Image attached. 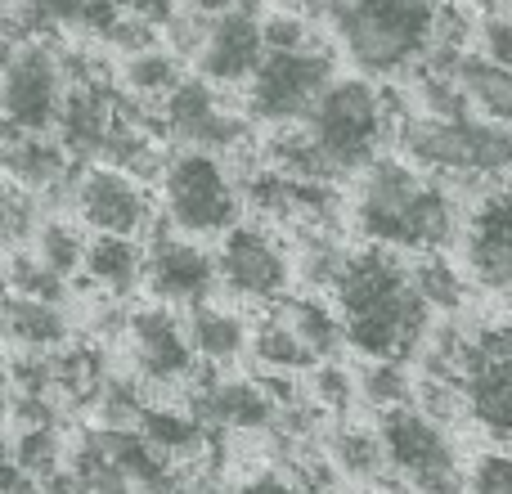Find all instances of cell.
Segmentation results:
<instances>
[{
    "mask_svg": "<svg viewBox=\"0 0 512 494\" xmlns=\"http://www.w3.org/2000/svg\"><path fill=\"white\" fill-rule=\"evenodd\" d=\"M333 306L342 315L346 346L364 360H414L432 333V301L414 279V256L391 247H360L346 256V270L333 288Z\"/></svg>",
    "mask_w": 512,
    "mask_h": 494,
    "instance_id": "obj_1",
    "label": "cell"
},
{
    "mask_svg": "<svg viewBox=\"0 0 512 494\" xmlns=\"http://www.w3.org/2000/svg\"><path fill=\"white\" fill-rule=\"evenodd\" d=\"M351 221L360 239L405 256L445 252L463 234L450 185L409 158H378L360 171L351 194Z\"/></svg>",
    "mask_w": 512,
    "mask_h": 494,
    "instance_id": "obj_2",
    "label": "cell"
},
{
    "mask_svg": "<svg viewBox=\"0 0 512 494\" xmlns=\"http://www.w3.org/2000/svg\"><path fill=\"white\" fill-rule=\"evenodd\" d=\"M441 9L445 0H346L328 23L355 72L400 77L432 59Z\"/></svg>",
    "mask_w": 512,
    "mask_h": 494,
    "instance_id": "obj_3",
    "label": "cell"
},
{
    "mask_svg": "<svg viewBox=\"0 0 512 494\" xmlns=\"http://www.w3.org/2000/svg\"><path fill=\"white\" fill-rule=\"evenodd\" d=\"M400 117L405 113L396 108L391 90L373 86L369 77H337L310 108L301 131L315 144L328 180H346L382 158V144L396 140Z\"/></svg>",
    "mask_w": 512,
    "mask_h": 494,
    "instance_id": "obj_4",
    "label": "cell"
},
{
    "mask_svg": "<svg viewBox=\"0 0 512 494\" xmlns=\"http://www.w3.org/2000/svg\"><path fill=\"white\" fill-rule=\"evenodd\" d=\"M400 158L441 176L445 185H490L512 171V126L495 117L405 113L396 126Z\"/></svg>",
    "mask_w": 512,
    "mask_h": 494,
    "instance_id": "obj_5",
    "label": "cell"
},
{
    "mask_svg": "<svg viewBox=\"0 0 512 494\" xmlns=\"http://www.w3.org/2000/svg\"><path fill=\"white\" fill-rule=\"evenodd\" d=\"M239 203V180L230 176V167L216 153H171L167 176H162V207H167L171 230L189 234V239H221L239 225Z\"/></svg>",
    "mask_w": 512,
    "mask_h": 494,
    "instance_id": "obj_6",
    "label": "cell"
},
{
    "mask_svg": "<svg viewBox=\"0 0 512 494\" xmlns=\"http://www.w3.org/2000/svg\"><path fill=\"white\" fill-rule=\"evenodd\" d=\"M378 436L387 450L391 477L409 494H468V472L450 441V427L436 423L418 405L387 409L378 418Z\"/></svg>",
    "mask_w": 512,
    "mask_h": 494,
    "instance_id": "obj_7",
    "label": "cell"
},
{
    "mask_svg": "<svg viewBox=\"0 0 512 494\" xmlns=\"http://www.w3.org/2000/svg\"><path fill=\"white\" fill-rule=\"evenodd\" d=\"M68 90V63L41 36H23L0 54V122L23 131H50L63 117Z\"/></svg>",
    "mask_w": 512,
    "mask_h": 494,
    "instance_id": "obj_8",
    "label": "cell"
},
{
    "mask_svg": "<svg viewBox=\"0 0 512 494\" xmlns=\"http://www.w3.org/2000/svg\"><path fill=\"white\" fill-rule=\"evenodd\" d=\"M333 81H337L333 54H328L324 45H319V50H265L261 68H256L252 81L243 86L248 117L274 126V131L301 126Z\"/></svg>",
    "mask_w": 512,
    "mask_h": 494,
    "instance_id": "obj_9",
    "label": "cell"
},
{
    "mask_svg": "<svg viewBox=\"0 0 512 494\" xmlns=\"http://www.w3.org/2000/svg\"><path fill=\"white\" fill-rule=\"evenodd\" d=\"M459 387L468 400V423H477L490 441L512 445V319L468 328Z\"/></svg>",
    "mask_w": 512,
    "mask_h": 494,
    "instance_id": "obj_10",
    "label": "cell"
},
{
    "mask_svg": "<svg viewBox=\"0 0 512 494\" xmlns=\"http://www.w3.org/2000/svg\"><path fill=\"white\" fill-rule=\"evenodd\" d=\"M216 270H221V288L248 306H279L297 279V261H292L288 243L270 225L256 221H239L230 234H221Z\"/></svg>",
    "mask_w": 512,
    "mask_h": 494,
    "instance_id": "obj_11",
    "label": "cell"
},
{
    "mask_svg": "<svg viewBox=\"0 0 512 494\" xmlns=\"http://www.w3.org/2000/svg\"><path fill=\"white\" fill-rule=\"evenodd\" d=\"M153 108H158V131L180 149H203L225 158V153L248 144V117L234 113L221 99V86L203 77H185Z\"/></svg>",
    "mask_w": 512,
    "mask_h": 494,
    "instance_id": "obj_12",
    "label": "cell"
},
{
    "mask_svg": "<svg viewBox=\"0 0 512 494\" xmlns=\"http://www.w3.org/2000/svg\"><path fill=\"white\" fill-rule=\"evenodd\" d=\"M144 288L162 306H203L216 288H221V270H216V252H207L203 239L171 230H153L149 247H144Z\"/></svg>",
    "mask_w": 512,
    "mask_h": 494,
    "instance_id": "obj_13",
    "label": "cell"
},
{
    "mask_svg": "<svg viewBox=\"0 0 512 494\" xmlns=\"http://www.w3.org/2000/svg\"><path fill=\"white\" fill-rule=\"evenodd\" d=\"M463 270L481 292L512 306V185H490L463 216Z\"/></svg>",
    "mask_w": 512,
    "mask_h": 494,
    "instance_id": "obj_14",
    "label": "cell"
},
{
    "mask_svg": "<svg viewBox=\"0 0 512 494\" xmlns=\"http://www.w3.org/2000/svg\"><path fill=\"white\" fill-rule=\"evenodd\" d=\"M126 342H131V364L135 378L149 382V387H180V382L198 378V351L189 324L176 319V306H140L126 319Z\"/></svg>",
    "mask_w": 512,
    "mask_h": 494,
    "instance_id": "obj_15",
    "label": "cell"
},
{
    "mask_svg": "<svg viewBox=\"0 0 512 494\" xmlns=\"http://www.w3.org/2000/svg\"><path fill=\"white\" fill-rule=\"evenodd\" d=\"M72 207L77 216L90 225L95 234H126V239H144L158 221V207H153V194L144 180L126 176V171L99 167L81 171L77 185H72Z\"/></svg>",
    "mask_w": 512,
    "mask_h": 494,
    "instance_id": "obj_16",
    "label": "cell"
},
{
    "mask_svg": "<svg viewBox=\"0 0 512 494\" xmlns=\"http://www.w3.org/2000/svg\"><path fill=\"white\" fill-rule=\"evenodd\" d=\"M265 18L256 14L243 0H230L225 9H216L207 23L203 50L194 54V68L203 81L230 90V86H248L252 72L265 59Z\"/></svg>",
    "mask_w": 512,
    "mask_h": 494,
    "instance_id": "obj_17",
    "label": "cell"
},
{
    "mask_svg": "<svg viewBox=\"0 0 512 494\" xmlns=\"http://www.w3.org/2000/svg\"><path fill=\"white\" fill-rule=\"evenodd\" d=\"M131 117H135L131 104H126L108 81H99V77L72 81L68 104H63V117H59V144L72 158L104 162L108 144L122 135V126L131 122Z\"/></svg>",
    "mask_w": 512,
    "mask_h": 494,
    "instance_id": "obj_18",
    "label": "cell"
},
{
    "mask_svg": "<svg viewBox=\"0 0 512 494\" xmlns=\"http://www.w3.org/2000/svg\"><path fill=\"white\" fill-rule=\"evenodd\" d=\"M189 409L212 432H270L279 423V400L252 378H194Z\"/></svg>",
    "mask_w": 512,
    "mask_h": 494,
    "instance_id": "obj_19",
    "label": "cell"
},
{
    "mask_svg": "<svg viewBox=\"0 0 512 494\" xmlns=\"http://www.w3.org/2000/svg\"><path fill=\"white\" fill-rule=\"evenodd\" d=\"M72 153L63 144L45 140V131H23V126L0 122V171L14 185H23L27 194L54 198L59 189L77 185L72 180Z\"/></svg>",
    "mask_w": 512,
    "mask_h": 494,
    "instance_id": "obj_20",
    "label": "cell"
},
{
    "mask_svg": "<svg viewBox=\"0 0 512 494\" xmlns=\"http://www.w3.org/2000/svg\"><path fill=\"white\" fill-rule=\"evenodd\" d=\"M0 333L18 351H54L68 342V315L50 297H27V292H5L0 297Z\"/></svg>",
    "mask_w": 512,
    "mask_h": 494,
    "instance_id": "obj_21",
    "label": "cell"
},
{
    "mask_svg": "<svg viewBox=\"0 0 512 494\" xmlns=\"http://www.w3.org/2000/svg\"><path fill=\"white\" fill-rule=\"evenodd\" d=\"M185 324H189V337H194L198 360L212 364V369H225V364H234L243 351H252V324L239 310L203 301V306L189 310Z\"/></svg>",
    "mask_w": 512,
    "mask_h": 494,
    "instance_id": "obj_22",
    "label": "cell"
},
{
    "mask_svg": "<svg viewBox=\"0 0 512 494\" xmlns=\"http://www.w3.org/2000/svg\"><path fill=\"white\" fill-rule=\"evenodd\" d=\"M81 274L95 288H104V297H126L144 283V243L126 239V234H95L86 247Z\"/></svg>",
    "mask_w": 512,
    "mask_h": 494,
    "instance_id": "obj_23",
    "label": "cell"
},
{
    "mask_svg": "<svg viewBox=\"0 0 512 494\" xmlns=\"http://www.w3.org/2000/svg\"><path fill=\"white\" fill-rule=\"evenodd\" d=\"M140 436L167 463H185V459H203L207 454V436H212V427H207L194 409L149 405V414H144V423H140Z\"/></svg>",
    "mask_w": 512,
    "mask_h": 494,
    "instance_id": "obj_24",
    "label": "cell"
},
{
    "mask_svg": "<svg viewBox=\"0 0 512 494\" xmlns=\"http://www.w3.org/2000/svg\"><path fill=\"white\" fill-rule=\"evenodd\" d=\"M454 72H459L463 90H468L472 108H477L481 117H495V122L512 126V68L495 63L481 50L477 54L463 50L459 59H454Z\"/></svg>",
    "mask_w": 512,
    "mask_h": 494,
    "instance_id": "obj_25",
    "label": "cell"
},
{
    "mask_svg": "<svg viewBox=\"0 0 512 494\" xmlns=\"http://www.w3.org/2000/svg\"><path fill=\"white\" fill-rule=\"evenodd\" d=\"M274 310L288 319V328L310 346V355H315L319 364L333 360V355H342L346 328H342L337 306H328V301H319V297H292V292H288V297H283Z\"/></svg>",
    "mask_w": 512,
    "mask_h": 494,
    "instance_id": "obj_26",
    "label": "cell"
},
{
    "mask_svg": "<svg viewBox=\"0 0 512 494\" xmlns=\"http://www.w3.org/2000/svg\"><path fill=\"white\" fill-rule=\"evenodd\" d=\"M252 360L261 364V373H288V378L292 373H310L319 364L279 310H270L265 319L252 324Z\"/></svg>",
    "mask_w": 512,
    "mask_h": 494,
    "instance_id": "obj_27",
    "label": "cell"
},
{
    "mask_svg": "<svg viewBox=\"0 0 512 494\" xmlns=\"http://www.w3.org/2000/svg\"><path fill=\"white\" fill-rule=\"evenodd\" d=\"M328 463H333L342 477L351 481H387L391 477V463L387 450H382V436L378 427H337L328 436Z\"/></svg>",
    "mask_w": 512,
    "mask_h": 494,
    "instance_id": "obj_28",
    "label": "cell"
},
{
    "mask_svg": "<svg viewBox=\"0 0 512 494\" xmlns=\"http://www.w3.org/2000/svg\"><path fill=\"white\" fill-rule=\"evenodd\" d=\"M180 81H185V72H180V54L162 50V45L126 54V63H122V86L131 90L135 99H149V104H162Z\"/></svg>",
    "mask_w": 512,
    "mask_h": 494,
    "instance_id": "obj_29",
    "label": "cell"
},
{
    "mask_svg": "<svg viewBox=\"0 0 512 494\" xmlns=\"http://www.w3.org/2000/svg\"><path fill=\"white\" fill-rule=\"evenodd\" d=\"M346 256H351V247H342V239H337L333 230H301L292 261H297V279L306 283V288L333 292L346 270Z\"/></svg>",
    "mask_w": 512,
    "mask_h": 494,
    "instance_id": "obj_30",
    "label": "cell"
},
{
    "mask_svg": "<svg viewBox=\"0 0 512 494\" xmlns=\"http://www.w3.org/2000/svg\"><path fill=\"white\" fill-rule=\"evenodd\" d=\"M86 247H90V239L81 234V225L77 221H63V216L41 221V225H36V234H32V256L41 265H50L59 279L81 274V265H86Z\"/></svg>",
    "mask_w": 512,
    "mask_h": 494,
    "instance_id": "obj_31",
    "label": "cell"
},
{
    "mask_svg": "<svg viewBox=\"0 0 512 494\" xmlns=\"http://www.w3.org/2000/svg\"><path fill=\"white\" fill-rule=\"evenodd\" d=\"M414 279L423 288V297L432 301L436 315H454L463 306V297H468V270H459L445 252L414 256Z\"/></svg>",
    "mask_w": 512,
    "mask_h": 494,
    "instance_id": "obj_32",
    "label": "cell"
},
{
    "mask_svg": "<svg viewBox=\"0 0 512 494\" xmlns=\"http://www.w3.org/2000/svg\"><path fill=\"white\" fill-rule=\"evenodd\" d=\"M355 382H360V400L373 405L378 414L400 409V405H414V373H409L400 360H369L360 373H355Z\"/></svg>",
    "mask_w": 512,
    "mask_h": 494,
    "instance_id": "obj_33",
    "label": "cell"
},
{
    "mask_svg": "<svg viewBox=\"0 0 512 494\" xmlns=\"http://www.w3.org/2000/svg\"><path fill=\"white\" fill-rule=\"evenodd\" d=\"M95 414H99V427L140 432L144 414H149V400H144V391L135 378H108L95 396Z\"/></svg>",
    "mask_w": 512,
    "mask_h": 494,
    "instance_id": "obj_34",
    "label": "cell"
},
{
    "mask_svg": "<svg viewBox=\"0 0 512 494\" xmlns=\"http://www.w3.org/2000/svg\"><path fill=\"white\" fill-rule=\"evenodd\" d=\"M27 234H36V194L0 171V247L23 243Z\"/></svg>",
    "mask_w": 512,
    "mask_h": 494,
    "instance_id": "obj_35",
    "label": "cell"
},
{
    "mask_svg": "<svg viewBox=\"0 0 512 494\" xmlns=\"http://www.w3.org/2000/svg\"><path fill=\"white\" fill-rule=\"evenodd\" d=\"M9 459H14L23 472H32L36 481L54 477V472H59V459H63V450H59V436H54L50 427H32V432H14V454H9Z\"/></svg>",
    "mask_w": 512,
    "mask_h": 494,
    "instance_id": "obj_36",
    "label": "cell"
},
{
    "mask_svg": "<svg viewBox=\"0 0 512 494\" xmlns=\"http://www.w3.org/2000/svg\"><path fill=\"white\" fill-rule=\"evenodd\" d=\"M355 396H360V382L351 378V369L328 364V360L310 369V400H315L324 414H346Z\"/></svg>",
    "mask_w": 512,
    "mask_h": 494,
    "instance_id": "obj_37",
    "label": "cell"
},
{
    "mask_svg": "<svg viewBox=\"0 0 512 494\" xmlns=\"http://www.w3.org/2000/svg\"><path fill=\"white\" fill-rule=\"evenodd\" d=\"M265 50H319V32L306 9H279L265 14Z\"/></svg>",
    "mask_w": 512,
    "mask_h": 494,
    "instance_id": "obj_38",
    "label": "cell"
},
{
    "mask_svg": "<svg viewBox=\"0 0 512 494\" xmlns=\"http://www.w3.org/2000/svg\"><path fill=\"white\" fill-rule=\"evenodd\" d=\"M63 283H68V279H59L50 265H41L36 256H27V252H18L14 261H9V270H5V292H27V297L59 301L63 297Z\"/></svg>",
    "mask_w": 512,
    "mask_h": 494,
    "instance_id": "obj_39",
    "label": "cell"
},
{
    "mask_svg": "<svg viewBox=\"0 0 512 494\" xmlns=\"http://www.w3.org/2000/svg\"><path fill=\"white\" fill-rule=\"evenodd\" d=\"M468 494H512V450H486L468 468Z\"/></svg>",
    "mask_w": 512,
    "mask_h": 494,
    "instance_id": "obj_40",
    "label": "cell"
},
{
    "mask_svg": "<svg viewBox=\"0 0 512 494\" xmlns=\"http://www.w3.org/2000/svg\"><path fill=\"white\" fill-rule=\"evenodd\" d=\"M477 41H481V54H490L495 63L512 68V14H490V18H481Z\"/></svg>",
    "mask_w": 512,
    "mask_h": 494,
    "instance_id": "obj_41",
    "label": "cell"
},
{
    "mask_svg": "<svg viewBox=\"0 0 512 494\" xmlns=\"http://www.w3.org/2000/svg\"><path fill=\"white\" fill-rule=\"evenodd\" d=\"M239 494H319V490H310L301 477H288V472L270 468V472H256V477L243 481Z\"/></svg>",
    "mask_w": 512,
    "mask_h": 494,
    "instance_id": "obj_42",
    "label": "cell"
},
{
    "mask_svg": "<svg viewBox=\"0 0 512 494\" xmlns=\"http://www.w3.org/2000/svg\"><path fill=\"white\" fill-rule=\"evenodd\" d=\"M342 5L346 0H297V9H306V14H324V18H333Z\"/></svg>",
    "mask_w": 512,
    "mask_h": 494,
    "instance_id": "obj_43",
    "label": "cell"
},
{
    "mask_svg": "<svg viewBox=\"0 0 512 494\" xmlns=\"http://www.w3.org/2000/svg\"><path fill=\"white\" fill-rule=\"evenodd\" d=\"M504 5H508V9H512V0H504Z\"/></svg>",
    "mask_w": 512,
    "mask_h": 494,
    "instance_id": "obj_44",
    "label": "cell"
}]
</instances>
